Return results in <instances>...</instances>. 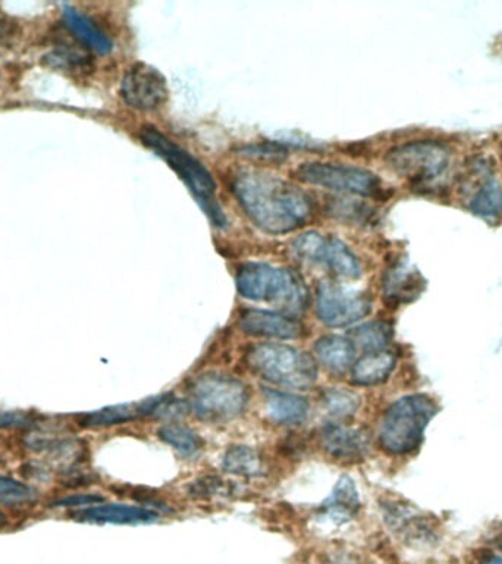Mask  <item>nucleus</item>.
Here are the masks:
<instances>
[{
    "mask_svg": "<svg viewBox=\"0 0 502 564\" xmlns=\"http://www.w3.org/2000/svg\"><path fill=\"white\" fill-rule=\"evenodd\" d=\"M337 200L338 202L332 203L329 209L335 218L352 224H365L372 220L373 212L369 206L363 205V203H346L342 202V198H337Z\"/></svg>",
    "mask_w": 502,
    "mask_h": 564,
    "instance_id": "nucleus-29",
    "label": "nucleus"
},
{
    "mask_svg": "<svg viewBox=\"0 0 502 564\" xmlns=\"http://www.w3.org/2000/svg\"><path fill=\"white\" fill-rule=\"evenodd\" d=\"M372 312L368 295L346 290L332 282H320L316 291V315L325 325L342 328L356 324Z\"/></svg>",
    "mask_w": 502,
    "mask_h": 564,
    "instance_id": "nucleus-10",
    "label": "nucleus"
},
{
    "mask_svg": "<svg viewBox=\"0 0 502 564\" xmlns=\"http://www.w3.org/2000/svg\"><path fill=\"white\" fill-rule=\"evenodd\" d=\"M315 355L325 369L341 375L354 365L356 346L346 337L325 335L315 343Z\"/></svg>",
    "mask_w": 502,
    "mask_h": 564,
    "instance_id": "nucleus-21",
    "label": "nucleus"
},
{
    "mask_svg": "<svg viewBox=\"0 0 502 564\" xmlns=\"http://www.w3.org/2000/svg\"><path fill=\"white\" fill-rule=\"evenodd\" d=\"M161 400L162 395H159L140 401V403L110 405V408L96 410V412L78 414L77 423L86 430L122 425V423L135 421L139 417L153 416Z\"/></svg>",
    "mask_w": 502,
    "mask_h": 564,
    "instance_id": "nucleus-15",
    "label": "nucleus"
},
{
    "mask_svg": "<svg viewBox=\"0 0 502 564\" xmlns=\"http://www.w3.org/2000/svg\"><path fill=\"white\" fill-rule=\"evenodd\" d=\"M326 412L332 417L346 419L354 416L360 408V397L343 388H328L321 394Z\"/></svg>",
    "mask_w": 502,
    "mask_h": 564,
    "instance_id": "nucleus-27",
    "label": "nucleus"
},
{
    "mask_svg": "<svg viewBox=\"0 0 502 564\" xmlns=\"http://www.w3.org/2000/svg\"><path fill=\"white\" fill-rule=\"evenodd\" d=\"M237 290L242 299L251 302L276 304L288 312H303L308 293L298 273L293 269L272 267L268 263H247L238 269Z\"/></svg>",
    "mask_w": 502,
    "mask_h": 564,
    "instance_id": "nucleus-2",
    "label": "nucleus"
},
{
    "mask_svg": "<svg viewBox=\"0 0 502 564\" xmlns=\"http://www.w3.org/2000/svg\"><path fill=\"white\" fill-rule=\"evenodd\" d=\"M222 469L229 475L255 478L263 475V456L249 445H231L223 454Z\"/></svg>",
    "mask_w": 502,
    "mask_h": 564,
    "instance_id": "nucleus-23",
    "label": "nucleus"
},
{
    "mask_svg": "<svg viewBox=\"0 0 502 564\" xmlns=\"http://www.w3.org/2000/svg\"><path fill=\"white\" fill-rule=\"evenodd\" d=\"M471 214L482 218H500L502 216V185L493 176H488L470 197Z\"/></svg>",
    "mask_w": 502,
    "mask_h": 564,
    "instance_id": "nucleus-25",
    "label": "nucleus"
},
{
    "mask_svg": "<svg viewBox=\"0 0 502 564\" xmlns=\"http://www.w3.org/2000/svg\"><path fill=\"white\" fill-rule=\"evenodd\" d=\"M291 251L302 262L316 263L329 269L334 275L356 280L361 275V264L350 247L332 236L306 232L295 238Z\"/></svg>",
    "mask_w": 502,
    "mask_h": 564,
    "instance_id": "nucleus-9",
    "label": "nucleus"
},
{
    "mask_svg": "<svg viewBox=\"0 0 502 564\" xmlns=\"http://www.w3.org/2000/svg\"><path fill=\"white\" fill-rule=\"evenodd\" d=\"M231 492V485L227 480L218 478V476H203V478L194 480L188 487L189 497L205 500V498L228 496Z\"/></svg>",
    "mask_w": 502,
    "mask_h": 564,
    "instance_id": "nucleus-30",
    "label": "nucleus"
},
{
    "mask_svg": "<svg viewBox=\"0 0 502 564\" xmlns=\"http://www.w3.org/2000/svg\"><path fill=\"white\" fill-rule=\"evenodd\" d=\"M37 491L22 480L0 475V506L24 507L37 501Z\"/></svg>",
    "mask_w": 502,
    "mask_h": 564,
    "instance_id": "nucleus-28",
    "label": "nucleus"
},
{
    "mask_svg": "<svg viewBox=\"0 0 502 564\" xmlns=\"http://www.w3.org/2000/svg\"><path fill=\"white\" fill-rule=\"evenodd\" d=\"M37 423L35 414L21 410H2L0 412V431L30 430Z\"/></svg>",
    "mask_w": 502,
    "mask_h": 564,
    "instance_id": "nucleus-31",
    "label": "nucleus"
},
{
    "mask_svg": "<svg viewBox=\"0 0 502 564\" xmlns=\"http://www.w3.org/2000/svg\"><path fill=\"white\" fill-rule=\"evenodd\" d=\"M493 544L498 546L502 551V529L498 531L495 538H493Z\"/></svg>",
    "mask_w": 502,
    "mask_h": 564,
    "instance_id": "nucleus-36",
    "label": "nucleus"
},
{
    "mask_svg": "<svg viewBox=\"0 0 502 564\" xmlns=\"http://www.w3.org/2000/svg\"><path fill=\"white\" fill-rule=\"evenodd\" d=\"M231 189L238 205L264 232H293L313 214V200L306 192L269 172L238 171Z\"/></svg>",
    "mask_w": 502,
    "mask_h": 564,
    "instance_id": "nucleus-1",
    "label": "nucleus"
},
{
    "mask_svg": "<svg viewBox=\"0 0 502 564\" xmlns=\"http://www.w3.org/2000/svg\"><path fill=\"white\" fill-rule=\"evenodd\" d=\"M383 516L388 527L408 542H426L434 540L435 529L430 520L421 511L400 501H383Z\"/></svg>",
    "mask_w": 502,
    "mask_h": 564,
    "instance_id": "nucleus-13",
    "label": "nucleus"
},
{
    "mask_svg": "<svg viewBox=\"0 0 502 564\" xmlns=\"http://www.w3.org/2000/svg\"><path fill=\"white\" fill-rule=\"evenodd\" d=\"M64 20L74 37L78 39L79 43H83L90 51L99 53V55H109L112 52L113 44L110 42L108 34L91 18L84 15L78 9L66 4L64 7Z\"/></svg>",
    "mask_w": 502,
    "mask_h": 564,
    "instance_id": "nucleus-20",
    "label": "nucleus"
},
{
    "mask_svg": "<svg viewBox=\"0 0 502 564\" xmlns=\"http://www.w3.org/2000/svg\"><path fill=\"white\" fill-rule=\"evenodd\" d=\"M240 328L250 337L271 339L299 338L304 334L302 322L285 313L250 308L241 315Z\"/></svg>",
    "mask_w": 502,
    "mask_h": 564,
    "instance_id": "nucleus-12",
    "label": "nucleus"
},
{
    "mask_svg": "<svg viewBox=\"0 0 502 564\" xmlns=\"http://www.w3.org/2000/svg\"><path fill=\"white\" fill-rule=\"evenodd\" d=\"M303 183L352 196L374 197L382 192V181L372 171L332 162H307L295 170Z\"/></svg>",
    "mask_w": 502,
    "mask_h": 564,
    "instance_id": "nucleus-8",
    "label": "nucleus"
},
{
    "mask_svg": "<svg viewBox=\"0 0 502 564\" xmlns=\"http://www.w3.org/2000/svg\"><path fill=\"white\" fill-rule=\"evenodd\" d=\"M9 527L8 516L0 511V531H3L4 528Z\"/></svg>",
    "mask_w": 502,
    "mask_h": 564,
    "instance_id": "nucleus-35",
    "label": "nucleus"
},
{
    "mask_svg": "<svg viewBox=\"0 0 502 564\" xmlns=\"http://www.w3.org/2000/svg\"><path fill=\"white\" fill-rule=\"evenodd\" d=\"M478 564H502V555L488 553L479 558Z\"/></svg>",
    "mask_w": 502,
    "mask_h": 564,
    "instance_id": "nucleus-34",
    "label": "nucleus"
},
{
    "mask_svg": "<svg viewBox=\"0 0 502 564\" xmlns=\"http://www.w3.org/2000/svg\"><path fill=\"white\" fill-rule=\"evenodd\" d=\"M320 445L330 457L357 462L369 453L370 441L364 431L341 425H328L320 432Z\"/></svg>",
    "mask_w": 502,
    "mask_h": 564,
    "instance_id": "nucleus-14",
    "label": "nucleus"
},
{
    "mask_svg": "<svg viewBox=\"0 0 502 564\" xmlns=\"http://www.w3.org/2000/svg\"><path fill=\"white\" fill-rule=\"evenodd\" d=\"M103 501V497L92 496V494H69V496L56 498L48 507L52 509H73V507L84 509V507L100 505Z\"/></svg>",
    "mask_w": 502,
    "mask_h": 564,
    "instance_id": "nucleus-32",
    "label": "nucleus"
},
{
    "mask_svg": "<svg viewBox=\"0 0 502 564\" xmlns=\"http://www.w3.org/2000/svg\"><path fill=\"white\" fill-rule=\"evenodd\" d=\"M394 352L383 350L365 352L351 368V382L357 387H374L385 382L395 369Z\"/></svg>",
    "mask_w": 502,
    "mask_h": 564,
    "instance_id": "nucleus-19",
    "label": "nucleus"
},
{
    "mask_svg": "<svg viewBox=\"0 0 502 564\" xmlns=\"http://www.w3.org/2000/svg\"><path fill=\"white\" fill-rule=\"evenodd\" d=\"M264 408L269 419L276 425H298L306 421L310 405L304 397L272 388H264Z\"/></svg>",
    "mask_w": 502,
    "mask_h": 564,
    "instance_id": "nucleus-18",
    "label": "nucleus"
},
{
    "mask_svg": "<svg viewBox=\"0 0 502 564\" xmlns=\"http://www.w3.org/2000/svg\"><path fill=\"white\" fill-rule=\"evenodd\" d=\"M245 365L264 381L308 390L317 381V365L308 352L286 344L263 343L245 352Z\"/></svg>",
    "mask_w": 502,
    "mask_h": 564,
    "instance_id": "nucleus-5",
    "label": "nucleus"
},
{
    "mask_svg": "<svg viewBox=\"0 0 502 564\" xmlns=\"http://www.w3.org/2000/svg\"><path fill=\"white\" fill-rule=\"evenodd\" d=\"M249 400L250 392L244 382L218 372L198 375L187 390L188 409L209 423H227L240 417Z\"/></svg>",
    "mask_w": 502,
    "mask_h": 564,
    "instance_id": "nucleus-4",
    "label": "nucleus"
},
{
    "mask_svg": "<svg viewBox=\"0 0 502 564\" xmlns=\"http://www.w3.org/2000/svg\"><path fill=\"white\" fill-rule=\"evenodd\" d=\"M324 564H360V562L348 551H334L326 557Z\"/></svg>",
    "mask_w": 502,
    "mask_h": 564,
    "instance_id": "nucleus-33",
    "label": "nucleus"
},
{
    "mask_svg": "<svg viewBox=\"0 0 502 564\" xmlns=\"http://www.w3.org/2000/svg\"><path fill=\"white\" fill-rule=\"evenodd\" d=\"M157 436L184 458L197 456L205 447L201 436L181 423H166L159 427Z\"/></svg>",
    "mask_w": 502,
    "mask_h": 564,
    "instance_id": "nucleus-24",
    "label": "nucleus"
},
{
    "mask_svg": "<svg viewBox=\"0 0 502 564\" xmlns=\"http://www.w3.org/2000/svg\"><path fill=\"white\" fill-rule=\"evenodd\" d=\"M438 412L435 400L426 394L401 397L385 410L379 425V444L392 456H405L422 444L430 419Z\"/></svg>",
    "mask_w": 502,
    "mask_h": 564,
    "instance_id": "nucleus-3",
    "label": "nucleus"
},
{
    "mask_svg": "<svg viewBox=\"0 0 502 564\" xmlns=\"http://www.w3.org/2000/svg\"><path fill=\"white\" fill-rule=\"evenodd\" d=\"M422 286V276L403 260L391 264L383 275V297L391 306L412 302L421 293Z\"/></svg>",
    "mask_w": 502,
    "mask_h": 564,
    "instance_id": "nucleus-17",
    "label": "nucleus"
},
{
    "mask_svg": "<svg viewBox=\"0 0 502 564\" xmlns=\"http://www.w3.org/2000/svg\"><path fill=\"white\" fill-rule=\"evenodd\" d=\"M70 518L87 523H150L159 519L157 511L140 506L95 505L70 513Z\"/></svg>",
    "mask_w": 502,
    "mask_h": 564,
    "instance_id": "nucleus-16",
    "label": "nucleus"
},
{
    "mask_svg": "<svg viewBox=\"0 0 502 564\" xmlns=\"http://www.w3.org/2000/svg\"><path fill=\"white\" fill-rule=\"evenodd\" d=\"M144 145L152 149L157 156L167 163L179 175V178L192 189L203 210L209 215L215 225L222 227L225 216L215 198L216 184L210 172L197 161L187 150L179 148L156 128L145 127L140 132Z\"/></svg>",
    "mask_w": 502,
    "mask_h": 564,
    "instance_id": "nucleus-6",
    "label": "nucleus"
},
{
    "mask_svg": "<svg viewBox=\"0 0 502 564\" xmlns=\"http://www.w3.org/2000/svg\"><path fill=\"white\" fill-rule=\"evenodd\" d=\"M121 96L127 105L139 110L161 108L167 99L166 79L153 66L132 65L123 75Z\"/></svg>",
    "mask_w": 502,
    "mask_h": 564,
    "instance_id": "nucleus-11",
    "label": "nucleus"
},
{
    "mask_svg": "<svg viewBox=\"0 0 502 564\" xmlns=\"http://www.w3.org/2000/svg\"><path fill=\"white\" fill-rule=\"evenodd\" d=\"M360 498L354 480L342 476L335 485L332 494L320 507L321 514L337 524H342L359 513Z\"/></svg>",
    "mask_w": 502,
    "mask_h": 564,
    "instance_id": "nucleus-22",
    "label": "nucleus"
},
{
    "mask_svg": "<svg viewBox=\"0 0 502 564\" xmlns=\"http://www.w3.org/2000/svg\"><path fill=\"white\" fill-rule=\"evenodd\" d=\"M4 34H7V22L0 20V40L4 39Z\"/></svg>",
    "mask_w": 502,
    "mask_h": 564,
    "instance_id": "nucleus-37",
    "label": "nucleus"
},
{
    "mask_svg": "<svg viewBox=\"0 0 502 564\" xmlns=\"http://www.w3.org/2000/svg\"><path fill=\"white\" fill-rule=\"evenodd\" d=\"M451 158V149L443 141L414 140L392 148L385 162L414 188H430L448 171Z\"/></svg>",
    "mask_w": 502,
    "mask_h": 564,
    "instance_id": "nucleus-7",
    "label": "nucleus"
},
{
    "mask_svg": "<svg viewBox=\"0 0 502 564\" xmlns=\"http://www.w3.org/2000/svg\"><path fill=\"white\" fill-rule=\"evenodd\" d=\"M350 335L354 346L363 348L365 352H376L386 350L394 337V330L388 322L373 321L357 326Z\"/></svg>",
    "mask_w": 502,
    "mask_h": 564,
    "instance_id": "nucleus-26",
    "label": "nucleus"
}]
</instances>
